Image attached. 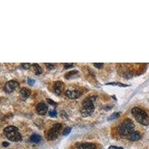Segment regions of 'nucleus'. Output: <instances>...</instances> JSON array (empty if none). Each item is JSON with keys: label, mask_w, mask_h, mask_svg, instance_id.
Masks as SVG:
<instances>
[{"label": "nucleus", "mask_w": 149, "mask_h": 149, "mask_svg": "<svg viewBox=\"0 0 149 149\" xmlns=\"http://www.w3.org/2000/svg\"><path fill=\"white\" fill-rule=\"evenodd\" d=\"M131 113L135 119L141 125H149V119L147 113L140 108H134L131 110Z\"/></svg>", "instance_id": "obj_1"}, {"label": "nucleus", "mask_w": 149, "mask_h": 149, "mask_svg": "<svg viewBox=\"0 0 149 149\" xmlns=\"http://www.w3.org/2000/svg\"><path fill=\"white\" fill-rule=\"evenodd\" d=\"M96 98L95 97H91V98H87L85 99L83 102V105H82V109L81 110V115L84 117H87L90 116L94 111V104L93 102L96 100Z\"/></svg>", "instance_id": "obj_2"}, {"label": "nucleus", "mask_w": 149, "mask_h": 149, "mask_svg": "<svg viewBox=\"0 0 149 149\" xmlns=\"http://www.w3.org/2000/svg\"><path fill=\"white\" fill-rule=\"evenodd\" d=\"M4 134L8 140L13 142H19L22 140V136L18 128L15 126H8L4 129Z\"/></svg>", "instance_id": "obj_3"}, {"label": "nucleus", "mask_w": 149, "mask_h": 149, "mask_svg": "<svg viewBox=\"0 0 149 149\" xmlns=\"http://www.w3.org/2000/svg\"><path fill=\"white\" fill-rule=\"evenodd\" d=\"M119 131L122 136H128L134 131V125L133 122L129 119L123 121L119 128Z\"/></svg>", "instance_id": "obj_4"}, {"label": "nucleus", "mask_w": 149, "mask_h": 149, "mask_svg": "<svg viewBox=\"0 0 149 149\" xmlns=\"http://www.w3.org/2000/svg\"><path fill=\"white\" fill-rule=\"evenodd\" d=\"M61 127H62V125L60 123H57V124L52 125V127L47 132V135H46L47 140H50V141L55 140L58 136L59 133L61 130Z\"/></svg>", "instance_id": "obj_5"}, {"label": "nucleus", "mask_w": 149, "mask_h": 149, "mask_svg": "<svg viewBox=\"0 0 149 149\" xmlns=\"http://www.w3.org/2000/svg\"><path fill=\"white\" fill-rule=\"evenodd\" d=\"M19 86V83L16 81H10L5 86V91L8 93H11Z\"/></svg>", "instance_id": "obj_6"}, {"label": "nucleus", "mask_w": 149, "mask_h": 149, "mask_svg": "<svg viewBox=\"0 0 149 149\" xmlns=\"http://www.w3.org/2000/svg\"><path fill=\"white\" fill-rule=\"evenodd\" d=\"M48 111V106L44 102H40L37 105V112L39 115H45Z\"/></svg>", "instance_id": "obj_7"}, {"label": "nucleus", "mask_w": 149, "mask_h": 149, "mask_svg": "<svg viewBox=\"0 0 149 149\" xmlns=\"http://www.w3.org/2000/svg\"><path fill=\"white\" fill-rule=\"evenodd\" d=\"M65 95L68 98H72V99H76V98H79L81 96V93L78 90H68L66 91Z\"/></svg>", "instance_id": "obj_8"}, {"label": "nucleus", "mask_w": 149, "mask_h": 149, "mask_svg": "<svg viewBox=\"0 0 149 149\" xmlns=\"http://www.w3.org/2000/svg\"><path fill=\"white\" fill-rule=\"evenodd\" d=\"M127 138L130 141H138V140H140L141 139V134L138 131H134L132 134H130Z\"/></svg>", "instance_id": "obj_9"}, {"label": "nucleus", "mask_w": 149, "mask_h": 149, "mask_svg": "<svg viewBox=\"0 0 149 149\" xmlns=\"http://www.w3.org/2000/svg\"><path fill=\"white\" fill-rule=\"evenodd\" d=\"M63 89V84L61 81H57L55 82V93L57 96H59V95L61 94V92H62Z\"/></svg>", "instance_id": "obj_10"}, {"label": "nucleus", "mask_w": 149, "mask_h": 149, "mask_svg": "<svg viewBox=\"0 0 149 149\" xmlns=\"http://www.w3.org/2000/svg\"><path fill=\"white\" fill-rule=\"evenodd\" d=\"M96 145L90 142H85L78 146V149H96Z\"/></svg>", "instance_id": "obj_11"}, {"label": "nucleus", "mask_w": 149, "mask_h": 149, "mask_svg": "<svg viewBox=\"0 0 149 149\" xmlns=\"http://www.w3.org/2000/svg\"><path fill=\"white\" fill-rule=\"evenodd\" d=\"M20 95L22 98L25 99V98H28L31 95V90L27 88H23L20 90Z\"/></svg>", "instance_id": "obj_12"}, {"label": "nucleus", "mask_w": 149, "mask_h": 149, "mask_svg": "<svg viewBox=\"0 0 149 149\" xmlns=\"http://www.w3.org/2000/svg\"><path fill=\"white\" fill-rule=\"evenodd\" d=\"M29 140H30V142H34V143H39V142L41 141V136H40L39 134H33V135H31Z\"/></svg>", "instance_id": "obj_13"}, {"label": "nucleus", "mask_w": 149, "mask_h": 149, "mask_svg": "<svg viewBox=\"0 0 149 149\" xmlns=\"http://www.w3.org/2000/svg\"><path fill=\"white\" fill-rule=\"evenodd\" d=\"M78 72L76 71V70H72L71 72H69L68 73H66L65 75V78H66V79H70V78H72L74 77H76L78 76Z\"/></svg>", "instance_id": "obj_14"}, {"label": "nucleus", "mask_w": 149, "mask_h": 149, "mask_svg": "<svg viewBox=\"0 0 149 149\" xmlns=\"http://www.w3.org/2000/svg\"><path fill=\"white\" fill-rule=\"evenodd\" d=\"M32 68L33 69H34V72H35L37 75H40V74L43 72L41 67L38 64H37V63H34V64L32 65Z\"/></svg>", "instance_id": "obj_15"}, {"label": "nucleus", "mask_w": 149, "mask_h": 149, "mask_svg": "<svg viewBox=\"0 0 149 149\" xmlns=\"http://www.w3.org/2000/svg\"><path fill=\"white\" fill-rule=\"evenodd\" d=\"M107 85H113V86H119V87H128L129 85L128 84H122V83H108V84H106Z\"/></svg>", "instance_id": "obj_16"}, {"label": "nucleus", "mask_w": 149, "mask_h": 149, "mask_svg": "<svg viewBox=\"0 0 149 149\" xmlns=\"http://www.w3.org/2000/svg\"><path fill=\"white\" fill-rule=\"evenodd\" d=\"M119 116H120V114H119V113H114L110 116V118L108 119H109V120H113V119H117V118H119Z\"/></svg>", "instance_id": "obj_17"}, {"label": "nucleus", "mask_w": 149, "mask_h": 149, "mask_svg": "<svg viewBox=\"0 0 149 149\" xmlns=\"http://www.w3.org/2000/svg\"><path fill=\"white\" fill-rule=\"evenodd\" d=\"M71 130H72V128H69V127H67V128H66L64 129V130H63V136H66V135H68V134L71 132Z\"/></svg>", "instance_id": "obj_18"}, {"label": "nucleus", "mask_w": 149, "mask_h": 149, "mask_svg": "<svg viewBox=\"0 0 149 149\" xmlns=\"http://www.w3.org/2000/svg\"><path fill=\"white\" fill-rule=\"evenodd\" d=\"M21 66H22L23 69H28L31 66V65L30 63H23V64L21 65Z\"/></svg>", "instance_id": "obj_19"}, {"label": "nucleus", "mask_w": 149, "mask_h": 149, "mask_svg": "<svg viewBox=\"0 0 149 149\" xmlns=\"http://www.w3.org/2000/svg\"><path fill=\"white\" fill-rule=\"evenodd\" d=\"M49 116L51 117H56L57 116V112L55 110H50L49 112Z\"/></svg>", "instance_id": "obj_20"}, {"label": "nucleus", "mask_w": 149, "mask_h": 149, "mask_svg": "<svg viewBox=\"0 0 149 149\" xmlns=\"http://www.w3.org/2000/svg\"><path fill=\"white\" fill-rule=\"evenodd\" d=\"M93 66L95 67H96L97 69H102V66H104V63H94Z\"/></svg>", "instance_id": "obj_21"}, {"label": "nucleus", "mask_w": 149, "mask_h": 149, "mask_svg": "<svg viewBox=\"0 0 149 149\" xmlns=\"http://www.w3.org/2000/svg\"><path fill=\"white\" fill-rule=\"evenodd\" d=\"M45 65V66L47 67V69H49V70L53 69H55V65L52 64V63H46Z\"/></svg>", "instance_id": "obj_22"}, {"label": "nucleus", "mask_w": 149, "mask_h": 149, "mask_svg": "<svg viewBox=\"0 0 149 149\" xmlns=\"http://www.w3.org/2000/svg\"><path fill=\"white\" fill-rule=\"evenodd\" d=\"M47 102L49 103V104H51V106H55V107H56L57 106V103L55 102H54V101L51 100L50 98H47Z\"/></svg>", "instance_id": "obj_23"}, {"label": "nucleus", "mask_w": 149, "mask_h": 149, "mask_svg": "<svg viewBox=\"0 0 149 149\" xmlns=\"http://www.w3.org/2000/svg\"><path fill=\"white\" fill-rule=\"evenodd\" d=\"M61 116H62L63 119H67V118H68V116H67V114H66V112L63 111V110L61 111Z\"/></svg>", "instance_id": "obj_24"}, {"label": "nucleus", "mask_w": 149, "mask_h": 149, "mask_svg": "<svg viewBox=\"0 0 149 149\" xmlns=\"http://www.w3.org/2000/svg\"><path fill=\"white\" fill-rule=\"evenodd\" d=\"M72 66H73V64H72V63H65L64 69H69Z\"/></svg>", "instance_id": "obj_25"}, {"label": "nucleus", "mask_w": 149, "mask_h": 149, "mask_svg": "<svg viewBox=\"0 0 149 149\" xmlns=\"http://www.w3.org/2000/svg\"><path fill=\"white\" fill-rule=\"evenodd\" d=\"M109 149H124L121 147H117V146H115V145H112L109 148Z\"/></svg>", "instance_id": "obj_26"}, {"label": "nucleus", "mask_w": 149, "mask_h": 149, "mask_svg": "<svg viewBox=\"0 0 149 149\" xmlns=\"http://www.w3.org/2000/svg\"><path fill=\"white\" fill-rule=\"evenodd\" d=\"M28 84L29 85H33L34 84V80L33 79H28Z\"/></svg>", "instance_id": "obj_27"}, {"label": "nucleus", "mask_w": 149, "mask_h": 149, "mask_svg": "<svg viewBox=\"0 0 149 149\" xmlns=\"http://www.w3.org/2000/svg\"><path fill=\"white\" fill-rule=\"evenodd\" d=\"M9 145V142H2V145H3L4 147H8Z\"/></svg>", "instance_id": "obj_28"}]
</instances>
